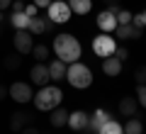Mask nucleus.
<instances>
[{
	"instance_id": "nucleus-1",
	"label": "nucleus",
	"mask_w": 146,
	"mask_h": 134,
	"mask_svg": "<svg viewBox=\"0 0 146 134\" xmlns=\"http://www.w3.org/2000/svg\"><path fill=\"white\" fill-rule=\"evenodd\" d=\"M54 54H56V59H61L63 63H73V61L80 59L83 49H80V41L73 34H66V32H63V34L54 37Z\"/></svg>"
},
{
	"instance_id": "nucleus-2",
	"label": "nucleus",
	"mask_w": 146,
	"mask_h": 134,
	"mask_svg": "<svg viewBox=\"0 0 146 134\" xmlns=\"http://www.w3.org/2000/svg\"><path fill=\"white\" fill-rule=\"evenodd\" d=\"M61 100H63L61 88L49 83V85L39 88V93L32 98V103H34V107L39 110V112H51L54 107H58V105H61Z\"/></svg>"
},
{
	"instance_id": "nucleus-3",
	"label": "nucleus",
	"mask_w": 146,
	"mask_h": 134,
	"mask_svg": "<svg viewBox=\"0 0 146 134\" xmlns=\"http://www.w3.org/2000/svg\"><path fill=\"white\" fill-rule=\"evenodd\" d=\"M66 81L71 83L73 88H78V90L90 88L93 85V71H90V66H85V63L73 61V63L66 66Z\"/></svg>"
},
{
	"instance_id": "nucleus-4",
	"label": "nucleus",
	"mask_w": 146,
	"mask_h": 134,
	"mask_svg": "<svg viewBox=\"0 0 146 134\" xmlns=\"http://www.w3.org/2000/svg\"><path fill=\"white\" fill-rule=\"evenodd\" d=\"M115 49H117V39L112 34H107V32H100V34L93 39V51H95V56H100V59L112 56Z\"/></svg>"
},
{
	"instance_id": "nucleus-5",
	"label": "nucleus",
	"mask_w": 146,
	"mask_h": 134,
	"mask_svg": "<svg viewBox=\"0 0 146 134\" xmlns=\"http://www.w3.org/2000/svg\"><path fill=\"white\" fill-rule=\"evenodd\" d=\"M71 7H68L66 0H51V5L46 7V17L54 22V25H66L71 22Z\"/></svg>"
},
{
	"instance_id": "nucleus-6",
	"label": "nucleus",
	"mask_w": 146,
	"mask_h": 134,
	"mask_svg": "<svg viewBox=\"0 0 146 134\" xmlns=\"http://www.w3.org/2000/svg\"><path fill=\"white\" fill-rule=\"evenodd\" d=\"M7 95H10L15 103H20V105L32 103V98H34V93H32V85H29V83H25V81H15L10 88H7Z\"/></svg>"
},
{
	"instance_id": "nucleus-7",
	"label": "nucleus",
	"mask_w": 146,
	"mask_h": 134,
	"mask_svg": "<svg viewBox=\"0 0 146 134\" xmlns=\"http://www.w3.org/2000/svg\"><path fill=\"white\" fill-rule=\"evenodd\" d=\"M12 44H15V51L17 54H32V49H34V34H29L27 29H17L15 37H12Z\"/></svg>"
},
{
	"instance_id": "nucleus-8",
	"label": "nucleus",
	"mask_w": 146,
	"mask_h": 134,
	"mask_svg": "<svg viewBox=\"0 0 146 134\" xmlns=\"http://www.w3.org/2000/svg\"><path fill=\"white\" fill-rule=\"evenodd\" d=\"M110 117H112V115H110L107 110H102V107H98V110H95L93 115H90V122H88V127H85L83 132H85V134H98V129L102 127V124L107 122Z\"/></svg>"
},
{
	"instance_id": "nucleus-9",
	"label": "nucleus",
	"mask_w": 146,
	"mask_h": 134,
	"mask_svg": "<svg viewBox=\"0 0 146 134\" xmlns=\"http://www.w3.org/2000/svg\"><path fill=\"white\" fill-rule=\"evenodd\" d=\"M54 29V22L49 20V17H32L29 20V27H27V32L29 34H34V37H39V34H46V32H51Z\"/></svg>"
},
{
	"instance_id": "nucleus-10",
	"label": "nucleus",
	"mask_w": 146,
	"mask_h": 134,
	"mask_svg": "<svg viewBox=\"0 0 146 134\" xmlns=\"http://www.w3.org/2000/svg\"><path fill=\"white\" fill-rule=\"evenodd\" d=\"M29 78H32V83H34V85H39V88L49 85V81H51V78H49V66L36 61L34 66H32V71H29Z\"/></svg>"
},
{
	"instance_id": "nucleus-11",
	"label": "nucleus",
	"mask_w": 146,
	"mask_h": 134,
	"mask_svg": "<svg viewBox=\"0 0 146 134\" xmlns=\"http://www.w3.org/2000/svg\"><path fill=\"white\" fill-rule=\"evenodd\" d=\"M88 122H90V115L83 112V110H76V112H68V124L66 127H71L73 132H83L88 127Z\"/></svg>"
},
{
	"instance_id": "nucleus-12",
	"label": "nucleus",
	"mask_w": 146,
	"mask_h": 134,
	"mask_svg": "<svg viewBox=\"0 0 146 134\" xmlns=\"http://www.w3.org/2000/svg\"><path fill=\"white\" fill-rule=\"evenodd\" d=\"M95 22H98L100 32H107V34L117 29V15H112L110 10H102V12L98 15V20H95Z\"/></svg>"
},
{
	"instance_id": "nucleus-13",
	"label": "nucleus",
	"mask_w": 146,
	"mask_h": 134,
	"mask_svg": "<svg viewBox=\"0 0 146 134\" xmlns=\"http://www.w3.org/2000/svg\"><path fill=\"white\" fill-rule=\"evenodd\" d=\"M115 32H117L115 39H141V34H144V29L134 25H117Z\"/></svg>"
},
{
	"instance_id": "nucleus-14",
	"label": "nucleus",
	"mask_w": 146,
	"mask_h": 134,
	"mask_svg": "<svg viewBox=\"0 0 146 134\" xmlns=\"http://www.w3.org/2000/svg\"><path fill=\"white\" fill-rule=\"evenodd\" d=\"M46 66H49V78H51L54 83H58V81L66 78V66L68 63H63L61 59H54V61H49Z\"/></svg>"
},
{
	"instance_id": "nucleus-15",
	"label": "nucleus",
	"mask_w": 146,
	"mask_h": 134,
	"mask_svg": "<svg viewBox=\"0 0 146 134\" xmlns=\"http://www.w3.org/2000/svg\"><path fill=\"white\" fill-rule=\"evenodd\" d=\"M29 119H32V117H29L27 112L17 110V112H12V115H10V129H12L15 134H20L22 129H25L27 124H29Z\"/></svg>"
},
{
	"instance_id": "nucleus-16",
	"label": "nucleus",
	"mask_w": 146,
	"mask_h": 134,
	"mask_svg": "<svg viewBox=\"0 0 146 134\" xmlns=\"http://www.w3.org/2000/svg\"><path fill=\"white\" fill-rule=\"evenodd\" d=\"M102 73L105 76H119L122 73V61L117 56H107V59H102Z\"/></svg>"
},
{
	"instance_id": "nucleus-17",
	"label": "nucleus",
	"mask_w": 146,
	"mask_h": 134,
	"mask_svg": "<svg viewBox=\"0 0 146 134\" xmlns=\"http://www.w3.org/2000/svg\"><path fill=\"white\" fill-rule=\"evenodd\" d=\"M136 110H139V103H136L134 95H124V98L119 100V112L124 115V117H134Z\"/></svg>"
},
{
	"instance_id": "nucleus-18",
	"label": "nucleus",
	"mask_w": 146,
	"mask_h": 134,
	"mask_svg": "<svg viewBox=\"0 0 146 134\" xmlns=\"http://www.w3.org/2000/svg\"><path fill=\"white\" fill-rule=\"evenodd\" d=\"M49 122H51V127H66V124H68V110L61 107V105H58V107H54Z\"/></svg>"
},
{
	"instance_id": "nucleus-19",
	"label": "nucleus",
	"mask_w": 146,
	"mask_h": 134,
	"mask_svg": "<svg viewBox=\"0 0 146 134\" xmlns=\"http://www.w3.org/2000/svg\"><path fill=\"white\" fill-rule=\"evenodd\" d=\"M66 3L71 7V12H76V15H88L93 10V0H66Z\"/></svg>"
},
{
	"instance_id": "nucleus-20",
	"label": "nucleus",
	"mask_w": 146,
	"mask_h": 134,
	"mask_svg": "<svg viewBox=\"0 0 146 134\" xmlns=\"http://www.w3.org/2000/svg\"><path fill=\"white\" fill-rule=\"evenodd\" d=\"M29 20L32 17L27 15V12H12L10 15V22H12L15 29H27V27H29Z\"/></svg>"
},
{
	"instance_id": "nucleus-21",
	"label": "nucleus",
	"mask_w": 146,
	"mask_h": 134,
	"mask_svg": "<svg viewBox=\"0 0 146 134\" xmlns=\"http://www.w3.org/2000/svg\"><path fill=\"white\" fill-rule=\"evenodd\" d=\"M98 134H124V129H122V124L117 122V119H112V117H110L107 122H105L102 127L98 129Z\"/></svg>"
},
{
	"instance_id": "nucleus-22",
	"label": "nucleus",
	"mask_w": 146,
	"mask_h": 134,
	"mask_svg": "<svg viewBox=\"0 0 146 134\" xmlns=\"http://www.w3.org/2000/svg\"><path fill=\"white\" fill-rule=\"evenodd\" d=\"M122 129H124V134H144V124H141V119H136V117H129Z\"/></svg>"
},
{
	"instance_id": "nucleus-23",
	"label": "nucleus",
	"mask_w": 146,
	"mask_h": 134,
	"mask_svg": "<svg viewBox=\"0 0 146 134\" xmlns=\"http://www.w3.org/2000/svg\"><path fill=\"white\" fill-rule=\"evenodd\" d=\"M3 66H5L7 71H17V68L22 66V54H7V56L3 59Z\"/></svg>"
},
{
	"instance_id": "nucleus-24",
	"label": "nucleus",
	"mask_w": 146,
	"mask_h": 134,
	"mask_svg": "<svg viewBox=\"0 0 146 134\" xmlns=\"http://www.w3.org/2000/svg\"><path fill=\"white\" fill-rule=\"evenodd\" d=\"M32 56H34L39 63H46V59H49V47H46V44H34Z\"/></svg>"
},
{
	"instance_id": "nucleus-25",
	"label": "nucleus",
	"mask_w": 146,
	"mask_h": 134,
	"mask_svg": "<svg viewBox=\"0 0 146 134\" xmlns=\"http://www.w3.org/2000/svg\"><path fill=\"white\" fill-rule=\"evenodd\" d=\"M131 17L134 15H131L129 10H119L117 12V25H131Z\"/></svg>"
},
{
	"instance_id": "nucleus-26",
	"label": "nucleus",
	"mask_w": 146,
	"mask_h": 134,
	"mask_svg": "<svg viewBox=\"0 0 146 134\" xmlns=\"http://www.w3.org/2000/svg\"><path fill=\"white\" fill-rule=\"evenodd\" d=\"M134 98H136V103H139L141 107H146V83L144 85H136V95Z\"/></svg>"
},
{
	"instance_id": "nucleus-27",
	"label": "nucleus",
	"mask_w": 146,
	"mask_h": 134,
	"mask_svg": "<svg viewBox=\"0 0 146 134\" xmlns=\"http://www.w3.org/2000/svg\"><path fill=\"white\" fill-rule=\"evenodd\" d=\"M134 81H136V85H144L146 83V66H139L134 71Z\"/></svg>"
},
{
	"instance_id": "nucleus-28",
	"label": "nucleus",
	"mask_w": 146,
	"mask_h": 134,
	"mask_svg": "<svg viewBox=\"0 0 146 134\" xmlns=\"http://www.w3.org/2000/svg\"><path fill=\"white\" fill-rule=\"evenodd\" d=\"M131 25H134V27H141V29H144V27H146V10L131 17Z\"/></svg>"
},
{
	"instance_id": "nucleus-29",
	"label": "nucleus",
	"mask_w": 146,
	"mask_h": 134,
	"mask_svg": "<svg viewBox=\"0 0 146 134\" xmlns=\"http://www.w3.org/2000/svg\"><path fill=\"white\" fill-rule=\"evenodd\" d=\"M112 56H117V59H119L122 63H124L127 59H129V49H127V47H117V49H115V54H112Z\"/></svg>"
},
{
	"instance_id": "nucleus-30",
	"label": "nucleus",
	"mask_w": 146,
	"mask_h": 134,
	"mask_svg": "<svg viewBox=\"0 0 146 134\" xmlns=\"http://www.w3.org/2000/svg\"><path fill=\"white\" fill-rule=\"evenodd\" d=\"M10 10H12V12H25V0H12Z\"/></svg>"
},
{
	"instance_id": "nucleus-31",
	"label": "nucleus",
	"mask_w": 146,
	"mask_h": 134,
	"mask_svg": "<svg viewBox=\"0 0 146 134\" xmlns=\"http://www.w3.org/2000/svg\"><path fill=\"white\" fill-rule=\"evenodd\" d=\"M25 12H27L29 17H36V15H39V7H36L34 3H32V5H27V3H25Z\"/></svg>"
},
{
	"instance_id": "nucleus-32",
	"label": "nucleus",
	"mask_w": 146,
	"mask_h": 134,
	"mask_svg": "<svg viewBox=\"0 0 146 134\" xmlns=\"http://www.w3.org/2000/svg\"><path fill=\"white\" fill-rule=\"evenodd\" d=\"M34 5L39 7V10H46V7L51 5V0H34Z\"/></svg>"
},
{
	"instance_id": "nucleus-33",
	"label": "nucleus",
	"mask_w": 146,
	"mask_h": 134,
	"mask_svg": "<svg viewBox=\"0 0 146 134\" xmlns=\"http://www.w3.org/2000/svg\"><path fill=\"white\" fill-rule=\"evenodd\" d=\"M20 134H39V129H36V127H29V124H27V127L22 129Z\"/></svg>"
},
{
	"instance_id": "nucleus-34",
	"label": "nucleus",
	"mask_w": 146,
	"mask_h": 134,
	"mask_svg": "<svg viewBox=\"0 0 146 134\" xmlns=\"http://www.w3.org/2000/svg\"><path fill=\"white\" fill-rule=\"evenodd\" d=\"M10 5H12V0H0V10H3V12L10 10Z\"/></svg>"
},
{
	"instance_id": "nucleus-35",
	"label": "nucleus",
	"mask_w": 146,
	"mask_h": 134,
	"mask_svg": "<svg viewBox=\"0 0 146 134\" xmlns=\"http://www.w3.org/2000/svg\"><path fill=\"white\" fill-rule=\"evenodd\" d=\"M107 10H110V12H112V15H117V12H119V10H122V7H119V5H117V3H115V5H107Z\"/></svg>"
},
{
	"instance_id": "nucleus-36",
	"label": "nucleus",
	"mask_w": 146,
	"mask_h": 134,
	"mask_svg": "<svg viewBox=\"0 0 146 134\" xmlns=\"http://www.w3.org/2000/svg\"><path fill=\"white\" fill-rule=\"evenodd\" d=\"M5 95H7V88H5V85H0V100H5Z\"/></svg>"
},
{
	"instance_id": "nucleus-37",
	"label": "nucleus",
	"mask_w": 146,
	"mask_h": 134,
	"mask_svg": "<svg viewBox=\"0 0 146 134\" xmlns=\"http://www.w3.org/2000/svg\"><path fill=\"white\" fill-rule=\"evenodd\" d=\"M105 3H107V5H115V3L119 5V0H105Z\"/></svg>"
},
{
	"instance_id": "nucleus-38",
	"label": "nucleus",
	"mask_w": 146,
	"mask_h": 134,
	"mask_svg": "<svg viewBox=\"0 0 146 134\" xmlns=\"http://www.w3.org/2000/svg\"><path fill=\"white\" fill-rule=\"evenodd\" d=\"M3 20H5V12H3V10H0V22H3Z\"/></svg>"
}]
</instances>
